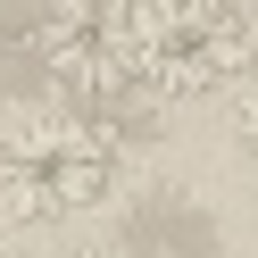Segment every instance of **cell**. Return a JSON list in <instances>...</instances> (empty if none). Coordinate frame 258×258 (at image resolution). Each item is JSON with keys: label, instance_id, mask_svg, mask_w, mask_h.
Wrapping results in <instances>:
<instances>
[{"label": "cell", "instance_id": "cell-2", "mask_svg": "<svg viewBox=\"0 0 258 258\" xmlns=\"http://www.w3.org/2000/svg\"><path fill=\"white\" fill-rule=\"evenodd\" d=\"M258 58V17L241 0H150L142 17V92L208 100L233 92Z\"/></svg>", "mask_w": 258, "mask_h": 258}, {"label": "cell", "instance_id": "cell-3", "mask_svg": "<svg viewBox=\"0 0 258 258\" xmlns=\"http://www.w3.org/2000/svg\"><path fill=\"white\" fill-rule=\"evenodd\" d=\"M142 17H150V0H42L34 58L75 92H134L142 84Z\"/></svg>", "mask_w": 258, "mask_h": 258}, {"label": "cell", "instance_id": "cell-5", "mask_svg": "<svg viewBox=\"0 0 258 258\" xmlns=\"http://www.w3.org/2000/svg\"><path fill=\"white\" fill-rule=\"evenodd\" d=\"M75 258H117V250H75Z\"/></svg>", "mask_w": 258, "mask_h": 258}, {"label": "cell", "instance_id": "cell-1", "mask_svg": "<svg viewBox=\"0 0 258 258\" xmlns=\"http://www.w3.org/2000/svg\"><path fill=\"white\" fill-rule=\"evenodd\" d=\"M117 191V142L75 108H34L0 134V200L17 225L84 217Z\"/></svg>", "mask_w": 258, "mask_h": 258}, {"label": "cell", "instance_id": "cell-6", "mask_svg": "<svg viewBox=\"0 0 258 258\" xmlns=\"http://www.w3.org/2000/svg\"><path fill=\"white\" fill-rule=\"evenodd\" d=\"M250 17H258V0H250Z\"/></svg>", "mask_w": 258, "mask_h": 258}, {"label": "cell", "instance_id": "cell-4", "mask_svg": "<svg viewBox=\"0 0 258 258\" xmlns=\"http://www.w3.org/2000/svg\"><path fill=\"white\" fill-rule=\"evenodd\" d=\"M233 142H241V158L258 167V84H241V100H233Z\"/></svg>", "mask_w": 258, "mask_h": 258}]
</instances>
